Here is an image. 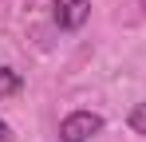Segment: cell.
<instances>
[{
	"mask_svg": "<svg viewBox=\"0 0 146 142\" xmlns=\"http://www.w3.org/2000/svg\"><path fill=\"white\" fill-rule=\"evenodd\" d=\"M24 87V79H20V71L12 67H0V99H8V95H16Z\"/></svg>",
	"mask_w": 146,
	"mask_h": 142,
	"instance_id": "3957f363",
	"label": "cell"
},
{
	"mask_svg": "<svg viewBox=\"0 0 146 142\" xmlns=\"http://www.w3.org/2000/svg\"><path fill=\"white\" fill-rule=\"evenodd\" d=\"M0 142H12V126H8L4 118H0Z\"/></svg>",
	"mask_w": 146,
	"mask_h": 142,
	"instance_id": "5b68a950",
	"label": "cell"
},
{
	"mask_svg": "<svg viewBox=\"0 0 146 142\" xmlns=\"http://www.w3.org/2000/svg\"><path fill=\"white\" fill-rule=\"evenodd\" d=\"M126 122H130V130H134V134H142V138H146V103H134V107H130V115H126Z\"/></svg>",
	"mask_w": 146,
	"mask_h": 142,
	"instance_id": "277c9868",
	"label": "cell"
},
{
	"mask_svg": "<svg viewBox=\"0 0 146 142\" xmlns=\"http://www.w3.org/2000/svg\"><path fill=\"white\" fill-rule=\"evenodd\" d=\"M103 130V115L95 111H75L59 122V142H91Z\"/></svg>",
	"mask_w": 146,
	"mask_h": 142,
	"instance_id": "6da1fadb",
	"label": "cell"
},
{
	"mask_svg": "<svg viewBox=\"0 0 146 142\" xmlns=\"http://www.w3.org/2000/svg\"><path fill=\"white\" fill-rule=\"evenodd\" d=\"M55 8H51V16L55 24L63 28V32H75V28H83L87 16H91V0H51Z\"/></svg>",
	"mask_w": 146,
	"mask_h": 142,
	"instance_id": "7a4b0ae2",
	"label": "cell"
},
{
	"mask_svg": "<svg viewBox=\"0 0 146 142\" xmlns=\"http://www.w3.org/2000/svg\"><path fill=\"white\" fill-rule=\"evenodd\" d=\"M142 4H146V0H142Z\"/></svg>",
	"mask_w": 146,
	"mask_h": 142,
	"instance_id": "8992f818",
	"label": "cell"
}]
</instances>
